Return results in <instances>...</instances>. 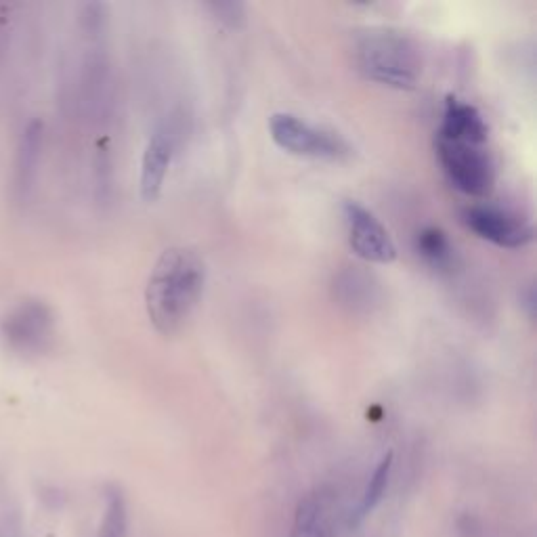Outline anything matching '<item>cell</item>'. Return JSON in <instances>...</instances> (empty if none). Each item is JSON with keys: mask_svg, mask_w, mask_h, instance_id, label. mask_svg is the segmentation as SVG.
<instances>
[{"mask_svg": "<svg viewBox=\"0 0 537 537\" xmlns=\"http://www.w3.org/2000/svg\"><path fill=\"white\" fill-rule=\"evenodd\" d=\"M418 254L426 265H431L435 271H451L456 265V250L451 246L447 233L439 227H426L416 238Z\"/></svg>", "mask_w": 537, "mask_h": 537, "instance_id": "13", "label": "cell"}, {"mask_svg": "<svg viewBox=\"0 0 537 537\" xmlns=\"http://www.w3.org/2000/svg\"><path fill=\"white\" fill-rule=\"evenodd\" d=\"M173 156H175L173 135L166 131H158L149 137L143 149L141 175H139V191L143 202L152 204L162 196L170 164H173Z\"/></svg>", "mask_w": 537, "mask_h": 537, "instance_id": "9", "label": "cell"}, {"mask_svg": "<svg viewBox=\"0 0 537 537\" xmlns=\"http://www.w3.org/2000/svg\"><path fill=\"white\" fill-rule=\"evenodd\" d=\"M208 9L229 28H240L246 21V7L242 3H210Z\"/></svg>", "mask_w": 537, "mask_h": 537, "instance_id": "16", "label": "cell"}, {"mask_svg": "<svg viewBox=\"0 0 537 537\" xmlns=\"http://www.w3.org/2000/svg\"><path fill=\"white\" fill-rule=\"evenodd\" d=\"M3 336L19 353L47 351L55 336V317L42 300H24L3 319Z\"/></svg>", "mask_w": 537, "mask_h": 537, "instance_id": "7", "label": "cell"}, {"mask_svg": "<svg viewBox=\"0 0 537 537\" xmlns=\"http://www.w3.org/2000/svg\"><path fill=\"white\" fill-rule=\"evenodd\" d=\"M206 286L204 259L189 246H173L160 254L145 286L149 324L162 336L179 334L196 313Z\"/></svg>", "mask_w": 537, "mask_h": 537, "instance_id": "1", "label": "cell"}, {"mask_svg": "<svg viewBox=\"0 0 537 537\" xmlns=\"http://www.w3.org/2000/svg\"><path fill=\"white\" fill-rule=\"evenodd\" d=\"M391 470H393V451H389V454H386L378 462V466L374 468L372 477H370L368 485H365V491L361 496V502H359V508H357V519L368 517V514L382 502L386 487H389Z\"/></svg>", "mask_w": 537, "mask_h": 537, "instance_id": "14", "label": "cell"}, {"mask_svg": "<svg viewBox=\"0 0 537 537\" xmlns=\"http://www.w3.org/2000/svg\"><path fill=\"white\" fill-rule=\"evenodd\" d=\"M269 133L279 149L298 158L345 162L353 156L351 143L332 128L317 126L288 112H279L269 118Z\"/></svg>", "mask_w": 537, "mask_h": 537, "instance_id": "3", "label": "cell"}, {"mask_svg": "<svg viewBox=\"0 0 537 537\" xmlns=\"http://www.w3.org/2000/svg\"><path fill=\"white\" fill-rule=\"evenodd\" d=\"M40 149H42V124L38 120H32L24 131V135H21V143L17 149L15 181L21 193H26L32 187L38 158H40Z\"/></svg>", "mask_w": 537, "mask_h": 537, "instance_id": "12", "label": "cell"}, {"mask_svg": "<svg viewBox=\"0 0 537 537\" xmlns=\"http://www.w3.org/2000/svg\"><path fill=\"white\" fill-rule=\"evenodd\" d=\"M336 303L353 315H370L382 303L378 277L361 267H345L334 275Z\"/></svg>", "mask_w": 537, "mask_h": 537, "instance_id": "8", "label": "cell"}, {"mask_svg": "<svg viewBox=\"0 0 537 537\" xmlns=\"http://www.w3.org/2000/svg\"><path fill=\"white\" fill-rule=\"evenodd\" d=\"M342 217L347 225L349 246L361 261L372 265H391L397 259V246L376 214L359 202L347 200L342 204Z\"/></svg>", "mask_w": 537, "mask_h": 537, "instance_id": "5", "label": "cell"}, {"mask_svg": "<svg viewBox=\"0 0 537 537\" xmlns=\"http://www.w3.org/2000/svg\"><path fill=\"white\" fill-rule=\"evenodd\" d=\"M357 72L370 82L397 91H412L422 76V53L412 36L393 28H370L353 47Z\"/></svg>", "mask_w": 537, "mask_h": 537, "instance_id": "2", "label": "cell"}, {"mask_svg": "<svg viewBox=\"0 0 537 537\" xmlns=\"http://www.w3.org/2000/svg\"><path fill=\"white\" fill-rule=\"evenodd\" d=\"M128 529V510L120 491H110L105 506V517L101 521V529L97 537H126Z\"/></svg>", "mask_w": 537, "mask_h": 537, "instance_id": "15", "label": "cell"}, {"mask_svg": "<svg viewBox=\"0 0 537 537\" xmlns=\"http://www.w3.org/2000/svg\"><path fill=\"white\" fill-rule=\"evenodd\" d=\"M290 537H332L326 498L309 493L296 506Z\"/></svg>", "mask_w": 537, "mask_h": 537, "instance_id": "11", "label": "cell"}, {"mask_svg": "<svg viewBox=\"0 0 537 537\" xmlns=\"http://www.w3.org/2000/svg\"><path fill=\"white\" fill-rule=\"evenodd\" d=\"M462 217L472 233H477L481 240L498 248L521 250L529 246L535 238L533 225L527 219L504 208L468 206Z\"/></svg>", "mask_w": 537, "mask_h": 537, "instance_id": "6", "label": "cell"}, {"mask_svg": "<svg viewBox=\"0 0 537 537\" xmlns=\"http://www.w3.org/2000/svg\"><path fill=\"white\" fill-rule=\"evenodd\" d=\"M437 137L470 141V143H487L489 126L475 105L460 101L458 97H447Z\"/></svg>", "mask_w": 537, "mask_h": 537, "instance_id": "10", "label": "cell"}, {"mask_svg": "<svg viewBox=\"0 0 537 537\" xmlns=\"http://www.w3.org/2000/svg\"><path fill=\"white\" fill-rule=\"evenodd\" d=\"M437 158L445 177L468 198H487L496 187V162L487 143L437 137Z\"/></svg>", "mask_w": 537, "mask_h": 537, "instance_id": "4", "label": "cell"}]
</instances>
